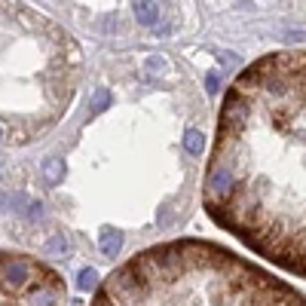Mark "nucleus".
I'll use <instances>...</instances> for the list:
<instances>
[{
  "label": "nucleus",
  "instance_id": "nucleus-3",
  "mask_svg": "<svg viewBox=\"0 0 306 306\" xmlns=\"http://www.w3.org/2000/svg\"><path fill=\"white\" fill-rule=\"evenodd\" d=\"M74 37L18 0H0V129L9 144L49 132L80 83Z\"/></svg>",
  "mask_w": 306,
  "mask_h": 306
},
{
  "label": "nucleus",
  "instance_id": "nucleus-6",
  "mask_svg": "<svg viewBox=\"0 0 306 306\" xmlns=\"http://www.w3.org/2000/svg\"><path fill=\"white\" fill-rule=\"evenodd\" d=\"M187 147H190V150H199V147H202V138H199V132H193V135L187 138Z\"/></svg>",
  "mask_w": 306,
  "mask_h": 306
},
{
  "label": "nucleus",
  "instance_id": "nucleus-1",
  "mask_svg": "<svg viewBox=\"0 0 306 306\" xmlns=\"http://www.w3.org/2000/svg\"><path fill=\"white\" fill-rule=\"evenodd\" d=\"M205 211L267 264L306 279V52L248 64L224 95Z\"/></svg>",
  "mask_w": 306,
  "mask_h": 306
},
{
  "label": "nucleus",
  "instance_id": "nucleus-4",
  "mask_svg": "<svg viewBox=\"0 0 306 306\" xmlns=\"http://www.w3.org/2000/svg\"><path fill=\"white\" fill-rule=\"evenodd\" d=\"M0 306H67V285L49 264L0 248Z\"/></svg>",
  "mask_w": 306,
  "mask_h": 306
},
{
  "label": "nucleus",
  "instance_id": "nucleus-2",
  "mask_svg": "<svg viewBox=\"0 0 306 306\" xmlns=\"http://www.w3.org/2000/svg\"><path fill=\"white\" fill-rule=\"evenodd\" d=\"M92 306H306V297L224 245L172 239L120 264Z\"/></svg>",
  "mask_w": 306,
  "mask_h": 306
},
{
  "label": "nucleus",
  "instance_id": "nucleus-5",
  "mask_svg": "<svg viewBox=\"0 0 306 306\" xmlns=\"http://www.w3.org/2000/svg\"><path fill=\"white\" fill-rule=\"evenodd\" d=\"M92 285H95V273H92V270H83V273H80V288L92 291Z\"/></svg>",
  "mask_w": 306,
  "mask_h": 306
}]
</instances>
